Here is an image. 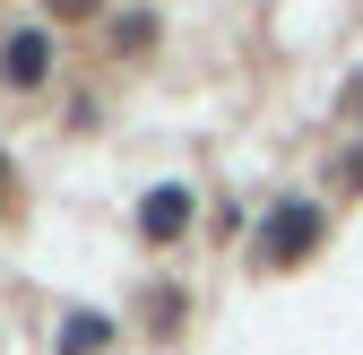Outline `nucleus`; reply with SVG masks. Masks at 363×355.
I'll return each mask as SVG.
<instances>
[{
  "label": "nucleus",
  "mask_w": 363,
  "mask_h": 355,
  "mask_svg": "<svg viewBox=\"0 0 363 355\" xmlns=\"http://www.w3.org/2000/svg\"><path fill=\"white\" fill-rule=\"evenodd\" d=\"M43 61H52V43H43L35 26H26V35H9V53H0V70H9L18 87H35V78H43Z\"/></svg>",
  "instance_id": "f257e3e1"
},
{
  "label": "nucleus",
  "mask_w": 363,
  "mask_h": 355,
  "mask_svg": "<svg viewBox=\"0 0 363 355\" xmlns=\"http://www.w3.org/2000/svg\"><path fill=\"white\" fill-rule=\"evenodd\" d=\"M311 226H320V217H311V208L294 200V208L277 217V226H268V251H277V260H286V251H303V243H311Z\"/></svg>",
  "instance_id": "f03ea898"
},
{
  "label": "nucleus",
  "mask_w": 363,
  "mask_h": 355,
  "mask_svg": "<svg viewBox=\"0 0 363 355\" xmlns=\"http://www.w3.org/2000/svg\"><path fill=\"white\" fill-rule=\"evenodd\" d=\"M182 217H191V191H156L147 200V234H182Z\"/></svg>",
  "instance_id": "7ed1b4c3"
}]
</instances>
